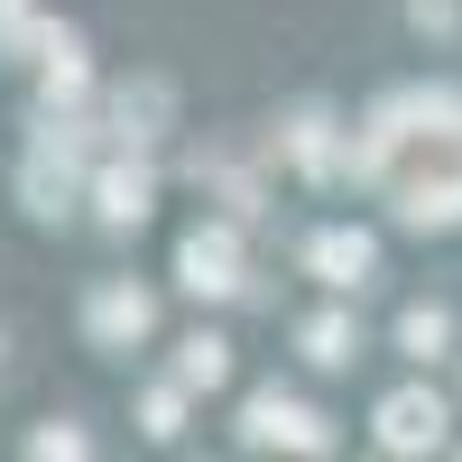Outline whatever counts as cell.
I'll return each mask as SVG.
<instances>
[{"mask_svg":"<svg viewBox=\"0 0 462 462\" xmlns=\"http://www.w3.org/2000/svg\"><path fill=\"white\" fill-rule=\"evenodd\" d=\"M241 444H287V453H333V435H324V416H315V407H296V398H278V389H259V398L241 407Z\"/></svg>","mask_w":462,"mask_h":462,"instance_id":"1","label":"cell"},{"mask_svg":"<svg viewBox=\"0 0 462 462\" xmlns=\"http://www.w3.org/2000/svg\"><path fill=\"white\" fill-rule=\"evenodd\" d=\"M379 444H389V453L444 444V398H435V389H398L389 407H379Z\"/></svg>","mask_w":462,"mask_h":462,"instance_id":"2","label":"cell"},{"mask_svg":"<svg viewBox=\"0 0 462 462\" xmlns=\"http://www.w3.org/2000/svg\"><path fill=\"white\" fill-rule=\"evenodd\" d=\"M231 231L213 222V231H185V250H176V278H185V296H231L241 278H231Z\"/></svg>","mask_w":462,"mask_h":462,"instance_id":"3","label":"cell"},{"mask_svg":"<svg viewBox=\"0 0 462 462\" xmlns=\"http://www.w3.org/2000/svg\"><path fill=\"white\" fill-rule=\"evenodd\" d=\"M305 259H315V278H324V287H361L370 268H379V241H370V231H324Z\"/></svg>","mask_w":462,"mask_h":462,"instance_id":"4","label":"cell"},{"mask_svg":"<svg viewBox=\"0 0 462 462\" xmlns=\"http://www.w3.org/2000/svg\"><path fill=\"white\" fill-rule=\"evenodd\" d=\"M84 324H93V342H139V333H148V296H139V287H93Z\"/></svg>","mask_w":462,"mask_h":462,"instance_id":"5","label":"cell"},{"mask_svg":"<svg viewBox=\"0 0 462 462\" xmlns=\"http://www.w3.org/2000/svg\"><path fill=\"white\" fill-rule=\"evenodd\" d=\"M444 342H453V305H407L398 315V352L407 361H444Z\"/></svg>","mask_w":462,"mask_h":462,"instance_id":"6","label":"cell"},{"mask_svg":"<svg viewBox=\"0 0 462 462\" xmlns=\"http://www.w3.org/2000/svg\"><path fill=\"white\" fill-rule=\"evenodd\" d=\"M305 361H315V370H352L361 361V324L352 315H315V324H305Z\"/></svg>","mask_w":462,"mask_h":462,"instance_id":"7","label":"cell"},{"mask_svg":"<svg viewBox=\"0 0 462 462\" xmlns=\"http://www.w3.org/2000/svg\"><path fill=\"white\" fill-rule=\"evenodd\" d=\"M222 379H231V342L222 333H195L176 352V389H222Z\"/></svg>","mask_w":462,"mask_h":462,"instance_id":"8","label":"cell"},{"mask_svg":"<svg viewBox=\"0 0 462 462\" xmlns=\"http://www.w3.org/2000/svg\"><path fill=\"white\" fill-rule=\"evenodd\" d=\"M148 195H158L148 167H111L102 176V222H148Z\"/></svg>","mask_w":462,"mask_h":462,"instance_id":"9","label":"cell"},{"mask_svg":"<svg viewBox=\"0 0 462 462\" xmlns=\"http://www.w3.org/2000/svg\"><path fill=\"white\" fill-rule=\"evenodd\" d=\"M185 426V398L176 389H148V435H176Z\"/></svg>","mask_w":462,"mask_h":462,"instance_id":"10","label":"cell"},{"mask_svg":"<svg viewBox=\"0 0 462 462\" xmlns=\"http://www.w3.org/2000/svg\"><path fill=\"white\" fill-rule=\"evenodd\" d=\"M407 19H416V28H435V37H444V28H453V0H407Z\"/></svg>","mask_w":462,"mask_h":462,"instance_id":"11","label":"cell"}]
</instances>
